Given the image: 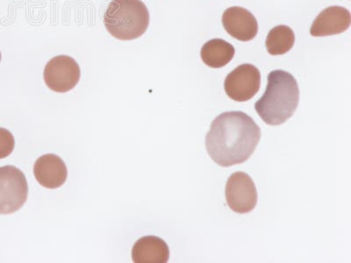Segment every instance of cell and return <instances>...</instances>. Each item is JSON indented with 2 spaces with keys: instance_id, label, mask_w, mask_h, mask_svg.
Returning <instances> with one entry per match:
<instances>
[{
  "instance_id": "1",
  "label": "cell",
  "mask_w": 351,
  "mask_h": 263,
  "mask_svg": "<svg viewBox=\"0 0 351 263\" xmlns=\"http://www.w3.org/2000/svg\"><path fill=\"white\" fill-rule=\"evenodd\" d=\"M260 139L261 129L250 116L243 112H227L213 121L206 147L215 164L230 167L252 158Z\"/></svg>"
},
{
  "instance_id": "2",
  "label": "cell",
  "mask_w": 351,
  "mask_h": 263,
  "mask_svg": "<svg viewBox=\"0 0 351 263\" xmlns=\"http://www.w3.org/2000/svg\"><path fill=\"white\" fill-rule=\"evenodd\" d=\"M300 102L295 77L287 71H271L262 98L255 104L256 112L269 126H280L293 117Z\"/></svg>"
},
{
  "instance_id": "3",
  "label": "cell",
  "mask_w": 351,
  "mask_h": 263,
  "mask_svg": "<svg viewBox=\"0 0 351 263\" xmlns=\"http://www.w3.org/2000/svg\"><path fill=\"white\" fill-rule=\"evenodd\" d=\"M104 24L114 38L137 39L148 29L149 12L141 0H112L105 12Z\"/></svg>"
},
{
  "instance_id": "4",
  "label": "cell",
  "mask_w": 351,
  "mask_h": 263,
  "mask_svg": "<svg viewBox=\"0 0 351 263\" xmlns=\"http://www.w3.org/2000/svg\"><path fill=\"white\" fill-rule=\"evenodd\" d=\"M28 184L23 172L14 166L0 168V214H14L27 199Z\"/></svg>"
},
{
  "instance_id": "5",
  "label": "cell",
  "mask_w": 351,
  "mask_h": 263,
  "mask_svg": "<svg viewBox=\"0 0 351 263\" xmlns=\"http://www.w3.org/2000/svg\"><path fill=\"white\" fill-rule=\"evenodd\" d=\"M43 77L47 86L53 92H68L80 82V67L71 56H56L47 64Z\"/></svg>"
},
{
  "instance_id": "6",
  "label": "cell",
  "mask_w": 351,
  "mask_h": 263,
  "mask_svg": "<svg viewBox=\"0 0 351 263\" xmlns=\"http://www.w3.org/2000/svg\"><path fill=\"white\" fill-rule=\"evenodd\" d=\"M258 190L252 178L245 172L232 174L226 186V200L232 211L249 214L258 203Z\"/></svg>"
},
{
  "instance_id": "7",
  "label": "cell",
  "mask_w": 351,
  "mask_h": 263,
  "mask_svg": "<svg viewBox=\"0 0 351 263\" xmlns=\"http://www.w3.org/2000/svg\"><path fill=\"white\" fill-rule=\"evenodd\" d=\"M261 86V74L256 66L245 64L238 66L226 77L224 89L231 99L245 102L258 94Z\"/></svg>"
},
{
  "instance_id": "8",
  "label": "cell",
  "mask_w": 351,
  "mask_h": 263,
  "mask_svg": "<svg viewBox=\"0 0 351 263\" xmlns=\"http://www.w3.org/2000/svg\"><path fill=\"white\" fill-rule=\"evenodd\" d=\"M222 24L232 37L241 42L253 40L258 32V23L255 16L239 6H233L224 12Z\"/></svg>"
},
{
  "instance_id": "9",
  "label": "cell",
  "mask_w": 351,
  "mask_h": 263,
  "mask_svg": "<svg viewBox=\"0 0 351 263\" xmlns=\"http://www.w3.org/2000/svg\"><path fill=\"white\" fill-rule=\"evenodd\" d=\"M350 12L341 6H330L315 18L310 29L315 37L334 36L346 32L350 27Z\"/></svg>"
},
{
  "instance_id": "10",
  "label": "cell",
  "mask_w": 351,
  "mask_h": 263,
  "mask_svg": "<svg viewBox=\"0 0 351 263\" xmlns=\"http://www.w3.org/2000/svg\"><path fill=\"white\" fill-rule=\"evenodd\" d=\"M34 174L40 186L47 189H56L64 186L67 180L68 170L59 156L49 153L37 160Z\"/></svg>"
},
{
  "instance_id": "11",
  "label": "cell",
  "mask_w": 351,
  "mask_h": 263,
  "mask_svg": "<svg viewBox=\"0 0 351 263\" xmlns=\"http://www.w3.org/2000/svg\"><path fill=\"white\" fill-rule=\"evenodd\" d=\"M132 259L136 263H166L170 259V249L161 238L143 237L134 244Z\"/></svg>"
},
{
  "instance_id": "12",
  "label": "cell",
  "mask_w": 351,
  "mask_h": 263,
  "mask_svg": "<svg viewBox=\"0 0 351 263\" xmlns=\"http://www.w3.org/2000/svg\"><path fill=\"white\" fill-rule=\"evenodd\" d=\"M236 54V49L230 43L222 39H213L202 47L200 56L208 67L219 68L230 64Z\"/></svg>"
},
{
  "instance_id": "13",
  "label": "cell",
  "mask_w": 351,
  "mask_h": 263,
  "mask_svg": "<svg viewBox=\"0 0 351 263\" xmlns=\"http://www.w3.org/2000/svg\"><path fill=\"white\" fill-rule=\"evenodd\" d=\"M295 42L293 29L285 25L275 27L269 31L266 39V48L269 55H281L289 52Z\"/></svg>"
},
{
  "instance_id": "14",
  "label": "cell",
  "mask_w": 351,
  "mask_h": 263,
  "mask_svg": "<svg viewBox=\"0 0 351 263\" xmlns=\"http://www.w3.org/2000/svg\"><path fill=\"white\" fill-rule=\"evenodd\" d=\"M15 146L14 137L11 132L0 128V159H4L10 155Z\"/></svg>"
},
{
  "instance_id": "15",
  "label": "cell",
  "mask_w": 351,
  "mask_h": 263,
  "mask_svg": "<svg viewBox=\"0 0 351 263\" xmlns=\"http://www.w3.org/2000/svg\"><path fill=\"white\" fill-rule=\"evenodd\" d=\"M0 62H1V53H0Z\"/></svg>"
}]
</instances>
